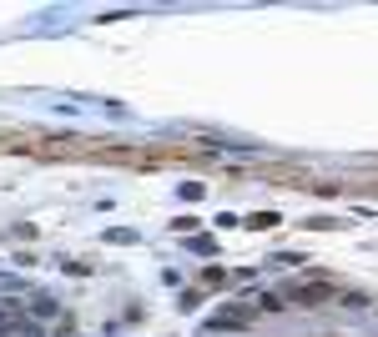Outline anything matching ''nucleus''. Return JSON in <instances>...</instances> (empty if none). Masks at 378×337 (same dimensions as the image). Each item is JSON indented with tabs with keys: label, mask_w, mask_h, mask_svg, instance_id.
Here are the masks:
<instances>
[{
	"label": "nucleus",
	"mask_w": 378,
	"mask_h": 337,
	"mask_svg": "<svg viewBox=\"0 0 378 337\" xmlns=\"http://www.w3.org/2000/svg\"><path fill=\"white\" fill-rule=\"evenodd\" d=\"M242 322H247L242 307H227V312H217V318H207V327H242Z\"/></svg>",
	"instance_id": "nucleus-1"
},
{
	"label": "nucleus",
	"mask_w": 378,
	"mask_h": 337,
	"mask_svg": "<svg viewBox=\"0 0 378 337\" xmlns=\"http://www.w3.org/2000/svg\"><path fill=\"white\" fill-rule=\"evenodd\" d=\"M292 297H298V302H318V297H333V287H323V282H308V287H298V292H292Z\"/></svg>",
	"instance_id": "nucleus-2"
}]
</instances>
